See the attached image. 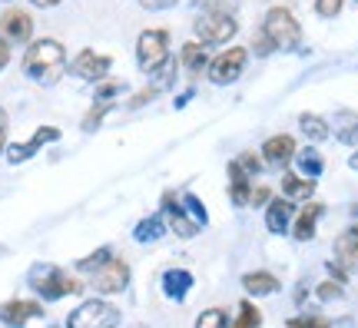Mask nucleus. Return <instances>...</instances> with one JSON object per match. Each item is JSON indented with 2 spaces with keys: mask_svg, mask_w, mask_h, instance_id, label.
I'll use <instances>...</instances> for the list:
<instances>
[{
  "mask_svg": "<svg viewBox=\"0 0 358 328\" xmlns=\"http://www.w3.org/2000/svg\"><path fill=\"white\" fill-rule=\"evenodd\" d=\"M179 60H182V66H186L189 73H203L206 66H209V53H206V47L199 40H192V43H186V47L179 50Z\"/></svg>",
  "mask_w": 358,
  "mask_h": 328,
  "instance_id": "25",
  "label": "nucleus"
},
{
  "mask_svg": "<svg viewBox=\"0 0 358 328\" xmlns=\"http://www.w3.org/2000/svg\"><path fill=\"white\" fill-rule=\"evenodd\" d=\"M312 192H315V183L306 176H299V173H289V176H282V199L295 202H308L312 199Z\"/></svg>",
  "mask_w": 358,
  "mask_h": 328,
  "instance_id": "17",
  "label": "nucleus"
},
{
  "mask_svg": "<svg viewBox=\"0 0 358 328\" xmlns=\"http://www.w3.org/2000/svg\"><path fill=\"white\" fill-rule=\"evenodd\" d=\"M262 325V312H259L252 302H243L239 305V315L232 322V328H259Z\"/></svg>",
  "mask_w": 358,
  "mask_h": 328,
  "instance_id": "27",
  "label": "nucleus"
},
{
  "mask_svg": "<svg viewBox=\"0 0 358 328\" xmlns=\"http://www.w3.org/2000/svg\"><path fill=\"white\" fill-rule=\"evenodd\" d=\"M295 166H299V176L315 183L322 176V169H325V159H322L319 150H295Z\"/></svg>",
  "mask_w": 358,
  "mask_h": 328,
  "instance_id": "23",
  "label": "nucleus"
},
{
  "mask_svg": "<svg viewBox=\"0 0 358 328\" xmlns=\"http://www.w3.org/2000/svg\"><path fill=\"white\" fill-rule=\"evenodd\" d=\"M243 285L249 295H256V299H266V295H275L282 289V282L272 272H245L243 276Z\"/></svg>",
  "mask_w": 358,
  "mask_h": 328,
  "instance_id": "20",
  "label": "nucleus"
},
{
  "mask_svg": "<svg viewBox=\"0 0 358 328\" xmlns=\"http://www.w3.org/2000/svg\"><path fill=\"white\" fill-rule=\"evenodd\" d=\"M110 110H113V103H96V106H93V110L83 116V129H87V133H93V129L100 127V120L110 113Z\"/></svg>",
  "mask_w": 358,
  "mask_h": 328,
  "instance_id": "31",
  "label": "nucleus"
},
{
  "mask_svg": "<svg viewBox=\"0 0 358 328\" xmlns=\"http://www.w3.org/2000/svg\"><path fill=\"white\" fill-rule=\"evenodd\" d=\"M24 73L40 87H53L66 73V47L53 37L34 40L24 53Z\"/></svg>",
  "mask_w": 358,
  "mask_h": 328,
  "instance_id": "1",
  "label": "nucleus"
},
{
  "mask_svg": "<svg viewBox=\"0 0 358 328\" xmlns=\"http://www.w3.org/2000/svg\"><path fill=\"white\" fill-rule=\"evenodd\" d=\"M348 166H352V169H355V173H358V152H355V156H352V159H348Z\"/></svg>",
  "mask_w": 358,
  "mask_h": 328,
  "instance_id": "44",
  "label": "nucleus"
},
{
  "mask_svg": "<svg viewBox=\"0 0 358 328\" xmlns=\"http://www.w3.org/2000/svg\"><path fill=\"white\" fill-rule=\"evenodd\" d=\"M315 295H319L322 302H332V299H338V295H342V282H335V278H332V282H322Z\"/></svg>",
  "mask_w": 358,
  "mask_h": 328,
  "instance_id": "37",
  "label": "nucleus"
},
{
  "mask_svg": "<svg viewBox=\"0 0 358 328\" xmlns=\"http://www.w3.org/2000/svg\"><path fill=\"white\" fill-rule=\"evenodd\" d=\"M299 129H302V136H306L308 143H322V139L332 136L329 123H325L319 113H302L299 116Z\"/></svg>",
  "mask_w": 358,
  "mask_h": 328,
  "instance_id": "24",
  "label": "nucleus"
},
{
  "mask_svg": "<svg viewBox=\"0 0 358 328\" xmlns=\"http://www.w3.org/2000/svg\"><path fill=\"white\" fill-rule=\"evenodd\" d=\"M229 325V312L226 308H206L203 315L196 318V328H226Z\"/></svg>",
  "mask_w": 358,
  "mask_h": 328,
  "instance_id": "28",
  "label": "nucleus"
},
{
  "mask_svg": "<svg viewBox=\"0 0 358 328\" xmlns=\"http://www.w3.org/2000/svg\"><path fill=\"white\" fill-rule=\"evenodd\" d=\"M70 73L80 80H90V83H103L110 73V57H103L96 50H80L70 64Z\"/></svg>",
  "mask_w": 358,
  "mask_h": 328,
  "instance_id": "10",
  "label": "nucleus"
},
{
  "mask_svg": "<svg viewBox=\"0 0 358 328\" xmlns=\"http://www.w3.org/2000/svg\"><path fill=\"white\" fill-rule=\"evenodd\" d=\"M292 159H295V139L289 136V133L268 136L266 143H262V163H266V166L282 169V166H289Z\"/></svg>",
  "mask_w": 358,
  "mask_h": 328,
  "instance_id": "13",
  "label": "nucleus"
},
{
  "mask_svg": "<svg viewBox=\"0 0 358 328\" xmlns=\"http://www.w3.org/2000/svg\"><path fill=\"white\" fill-rule=\"evenodd\" d=\"M3 3H7V0H3Z\"/></svg>",
  "mask_w": 358,
  "mask_h": 328,
  "instance_id": "46",
  "label": "nucleus"
},
{
  "mask_svg": "<svg viewBox=\"0 0 358 328\" xmlns=\"http://www.w3.org/2000/svg\"><path fill=\"white\" fill-rule=\"evenodd\" d=\"M30 3H34V7H57L60 0H30Z\"/></svg>",
  "mask_w": 358,
  "mask_h": 328,
  "instance_id": "43",
  "label": "nucleus"
},
{
  "mask_svg": "<svg viewBox=\"0 0 358 328\" xmlns=\"http://www.w3.org/2000/svg\"><path fill=\"white\" fill-rule=\"evenodd\" d=\"M123 322L120 315V308L113 302H106V299H87V302H80L70 318H66V328H116Z\"/></svg>",
  "mask_w": 358,
  "mask_h": 328,
  "instance_id": "5",
  "label": "nucleus"
},
{
  "mask_svg": "<svg viewBox=\"0 0 358 328\" xmlns=\"http://www.w3.org/2000/svg\"><path fill=\"white\" fill-rule=\"evenodd\" d=\"M90 285L100 292V295H120V292H127L129 285V265L123 259H110V262L96 269L93 276H90Z\"/></svg>",
  "mask_w": 358,
  "mask_h": 328,
  "instance_id": "9",
  "label": "nucleus"
},
{
  "mask_svg": "<svg viewBox=\"0 0 358 328\" xmlns=\"http://www.w3.org/2000/svg\"><path fill=\"white\" fill-rule=\"evenodd\" d=\"M355 215H358V202H355Z\"/></svg>",
  "mask_w": 358,
  "mask_h": 328,
  "instance_id": "45",
  "label": "nucleus"
},
{
  "mask_svg": "<svg viewBox=\"0 0 358 328\" xmlns=\"http://www.w3.org/2000/svg\"><path fill=\"white\" fill-rule=\"evenodd\" d=\"M266 199H268V190H266V186H259V190L252 186V199H249V202H256V206H259V202H266Z\"/></svg>",
  "mask_w": 358,
  "mask_h": 328,
  "instance_id": "41",
  "label": "nucleus"
},
{
  "mask_svg": "<svg viewBox=\"0 0 358 328\" xmlns=\"http://www.w3.org/2000/svg\"><path fill=\"white\" fill-rule=\"evenodd\" d=\"M0 37H3L7 47L10 43H27L34 37V17L27 10H3V17H0Z\"/></svg>",
  "mask_w": 358,
  "mask_h": 328,
  "instance_id": "11",
  "label": "nucleus"
},
{
  "mask_svg": "<svg viewBox=\"0 0 358 328\" xmlns=\"http://www.w3.org/2000/svg\"><path fill=\"white\" fill-rule=\"evenodd\" d=\"M262 173V159L256 152H243L229 163V183H252V176Z\"/></svg>",
  "mask_w": 358,
  "mask_h": 328,
  "instance_id": "19",
  "label": "nucleus"
},
{
  "mask_svg": "<svg viewBox=\"0 0 358 328\" xmlns=\"http://www.w3.org/2000/svg\"><path fill=\"white\" fill-rule=\"evenodd\" d=\"M189 289H192V272H186V269H169V272H163V292H166V299L182 302V299L189 295Z\"/></svg>",
  "mask_w": 358,
  "mask_h": 328,
  "instance_id": "18",
  "label": "nucleus"
},
{
  "mask_svg": "<svg viewBox=\"0 0 358 328\" xmlns=\"http://www.w3.org/2000/svg\"><path fill=\"white\" fill-rule=\"evenodd\" d=\"M30 156H37V146L27 139V143H13V146H7V163H27Z\"/></svg>",
  "mask_w": 358,
  "mask_h": 328,
  "instance_id": "30",
  "label": "nucleus"
},
{
  "mask_svg": "<svg viewBox=\"0 0 358 328\" xmlns=\"http://www.w3.org/2000/svg\"><path fill=\"white\" fill-rule=\"evenodd\" d=\"M34 318H43V305L40 302H30V299H13V302H3L0 305V322L7 328H24L27 322Z\"/></svg>",
  "mask_w": 358,
  "mask_h": 328,
  "instance_id": "12",
  "label": "nucleus"
},
{
  "mask_svg": "<svg viewBox=\"0 0 358 328\" xmlns=\"http://www.w3.org/2000/svg\"><path fill=\"white\" fill-rule=\"evenodd\" d=\"M7 133H10V120H7V110L0 106V156L7 152Z\"/></svg>",
  "mask_w": 358,
  "mask_h": 328,
  "instance_id": "38",
  "label": "nucleus"
},
{
  "mask_svg": "<svg viewBox=\"0 0 358 328\" xmlns=\"http://www.w3.org/2000/svg\"><path fill=\"white\" fill-rule=\"evenodd\" d=\"M249 199H252V183H232V202L249 206Z\"/></svg>",
  "mask_w": 358,
  "mask_h": 328,
  "instance_id": "36",
  "label": "nucleus"
},
{
  "mask_svg": "<svg viewBox=\"0 0 358 328\" xmlns=\"http://www.w3.org/2000/svg\"><path fill=\"white\" fill-rule=\"evenodd\" d=\"M27 285L37 292L43 302H57V299L77 295V292L83 289L77 278H70L60 265H50V262L34 265V269H30V276H27Z\"/></svg>",
  "mask_w": 358,
  "mask_h": 328,
  "instance_id": "3",
  "label": "nucleus"
},
{
  "mask_svg": "<svg viewBox=\"0 0 358 328\" xmlns=\"http://www.w3.org/2000/svg\"><path fill=\"white\" fill-rule=\"evenodd\" d=\"M116 93H123V83H120V80H113V83H100V87H96V103H113Z\"/></svg>",
  "mask_w": 358,
  "mask_h": 328,
  "instance_id": "34",
  "label": "nucleus"
},
{
  "mask_svg": "<svg viewBox=\"0 0 358 328\" xmlns=\"http://www.w3.org/2000/svg\"><path fill=\"white\" fill-rule=\"evenodd\" d=\"M7 60H10V47L3 43V37H0V70L7 66Z\"/></svg>",
  "mask_w": 358,
  "mask_h": 328,
  "instance_id": "42",
  "label": "nucleus"
},
{
  "mask_svg": "<svg viewBox=\"0 0 358 328\" xmlns=\"http://www.w3.org/2000/svg\"><path fill=\"white\" fill-rule=\"evenodd\" d=\"M329 129L335 133V139H338L342 146H358V113H352V110H338Z\"/></svg>",
  "mask_w": 358,
  "mask_h": 328,
  "instance_id": "16",
  "label": "nucleus"
},
{
  "mask_svg": "<svg viewBox=\"0 0 358 328\" xmlns=\"http://www.w3.org/2000/svg\"><path fill=\"white\" fill-rule=\"evenodd\" d=\"M342 3H345V0H315V13L325 17V20H329V17H338V13H342Z\"/></svg>",
  "mask_w": 358,
  "mask_h": 328,
  "instance_id": "33",
  "label": "nucleus"
},
{
  "mask_svg": "<svg viewBox=\"0 0 358 328\" xmlns=\"http://www.w3.org/2000/svg\"><path fill=\"white\" fill-rule=\"evenodd\" d=\"M259 34L272 43V50L289 53V50H299V43H302V27H299V20L292 17V10H285V7H272V10L266 13Z\"/></svg>",
  "mask_w": 358,
  "mask_h": 328,
  "instance_id": "4",
  "label": "nucleus"
},
{
  "mask_svg": "<svg viewBox=\"0 0 358 328\" xmlns=\"http://www.w3.org/2000/svg\"><path fill=\"white\" fill-rule=\"evenodd\" d=\"M140 7H146V10H166V7H173L176 0H136Z\"/></svg>",
  "mask_w": 358,
  "mask_h": 328,
  "instance_id": "39",
  "label": "nucleus"
},
{
  "mask_svg": "<svg viewBox=\"0 0 358 328\" xmlns=\"http://www.w3.org/2000/svg\"><path fill=\"white\" fill-rule=\"evenodd\" d=\"M256 53H259V57H268V53H275V50H272V43H268L262 34L256 37Z\"/></svg>",
  "mask_w": 358,
  "mask_h": 328,
  "instance_id": "40",
  "label": "nucleus"
},
{
  "mask_svg": "<svg viewBox=\"0 0 358 328\" xmlns=\"http://www.w3.org/2000/svg\"><path fill=\"white\" fill-rule=\"evenodd\" d=\"M166 232H169V229H166V219H163V215H146V219H140V222H136V229H133V239L146 245V242L163 239Z\"/></svg>",
  "mask_w": 358,
  "mask_h": 328,
  "instance_id": "22",
  "label": "nucleus"
},
{
  "mask_svg": "<svg viewBox=\"0 0 358 328\" xmlns=\"http://www.w3.org/2000/svg\"><path fill=\"white\" fill-rule=\"evenodd\" d=\"M292 215H295V206L289 199H272L266 209V229L272 236H282L292 226Z\"/></svg>",
  "mask_w": 358,
  "mask_h": 328,
  "instance_id": "15",
  "label": "nucleus"
},
{
  "mask_svg": "<svg viewBox=\"0 0 358 328\" xmlns=\"http://www.w3.org/2000/svg\"><path fill=\"white\" fill-rule=\"evenodd\" d=\"M163 219H166V229L169 232H176L179 239H192V236H199V229L206 226V209L203 202L196 199V196H173L166 192L163 196Z\"/></svg>",
  "mask_w": 358,
  "mask_h": 328,
  "instance_id": "2",
  "label": "nucleus"
},
{
  "mask_svg": "<svg viewBox=\"0 0 358 328\" xmlns=\"http://www.w3.org/2000/svg\"><path fill=\"white\" fill-rule=\"evenodd\" d=\"M169 60V34L166 30H143L136 40V64L143 73L153 76Z\"/></svg>",
  "mask_w": 358,
  "mask_h": 328,
  "instance_id": "6",
  "label": "nucleus"
},
{
  "mask_svg": "<svg viewBox=\"0 0 358 328\" xmlns=\"http://www.w3.org/2000/svg\"><path fill=\"white\" fill-rule=\"evenodd\" d=\"M203 13H226V17H236L239 10V0H196Z\"/></svg>",
  "mask_w": 358,
  "mask_h": 328,
  "instance_id": "29",
  "label": "nucleus"
},
{
  "mask_svg": "<svg viewBox=\"0 0 358 328\" xmlns=\"http://www.w3.org/2000/svg\"><path fill=\"white\" fill-rule=\"evenodd\" d=\"M289 328H329V318L322 315H299L289 322Z\"/></svg>",
  "mask_w": 358,
  "mask_h": 328,
  "instance_id": "35",
  "label": "nucleus"
},
{
  "mask_svg": "<svg viewBox=\"0 0 358 328\" xmlns=\"http://www.w3.org/2000/svg\"><path fill=\"white\" fill-rule=\"evenodd\" d=\"M243 70H245V50L243 47H229V50L219 53L216 60H209L206 76H209L216 87H229V83H236V80L243 76Z\"/></svg>",
  "mask_w": 358,
  "mask_h": 328,
  "instance_id": "8",
  "label": "nucleus"
},
{
  "mask_svg": "<svg viewBox=\"0 0 358 328\" xmlns=\"http://www.w3.org/2000/svg\"><path fill=\"white\" fill-rule=\"evenodd\" d=\"M57 139H60V129L57 127H40L37 133H34V136H30V143H34V146H47V143H57Z\"/></svg>",
  "mask_w": 358,
  "mask_h": 328,
  "instance_id": "32",
  "label": "nucleus"
},
{
  "mask_svg": "<svg viewBox=\"0 0 358 328\" xmlns=\"http://www.w3.org/2000/svg\"><path fill=\"white\" fill-rule=\"evenodd\" d=\"M110 259H113V249H110V245H103V249H96L93 255L80 259L77 269H80V272H87V276H93V272H96V269H103V265L110 262Z\"/></svg>",
  "mask_w": 358,
  "mask_h": 328,
  "instance_id": "26",
  "label": "nucleus"
},
{
  "mask_svg": "<svg viewBox=\"0 0 358 328\" xmlns=\"http://www.w3.org/2000/svg\"><path fill=\"white\" fill-rule=\"evenodd\" d=\"M322 213H325V206L322 202H308V209H302V215L295 219V229H292V236L299 242H308L312 236H315V226H319V219Z\"/></svg>",
  "mask_w": 358,
  "mask_h": 328,
  "instance_id": "21",
  "label": "nucleus"
},
{
  "mask_svg": "<svg viewBox=\"0 0 358 328\" xmlns=\"http://www.w3.org/2000/svg\"><path fill=\"white\" fill-rule=\"evenodd\" d=\"M196 37L203 40V47H216V43H229L239 30V20L236 17H226V13H199L196 17Z\"/></svg>",
  "mask_w": 358,
  "mask_h": 328,
  "instance_id": "7",
  "label": "nucleus"
},
{
  "mask_svg": "<svg viewBox=\"0 0 358 328\" xmlns=\"http://www.w3.org/2000/svg\"><path fill=\"white\" fill-rule=\"evenodd\" d=\"M335 269H342L345 276H358V232L348 229L335 239Z\"/></svg>",
  "mask_w": 358,
  "mask_h": 328,
  "instance_id": "14",
  "label": "nucleus"
}]
</instances>
